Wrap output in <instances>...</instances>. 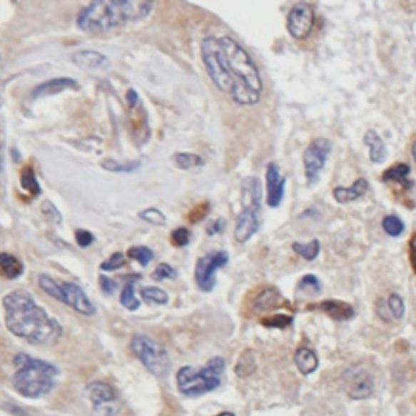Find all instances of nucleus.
I'll list each match as a JSON object with an SVG mask.
<instances>
[{
  "instance_id": "obj_17",
  "label": "nucleus",
  "mask_w": 416,
  "mask_h": 416,
  "mask_svg": "<svg viewBox=\"0 0 416 416\" xmlns=\"http://www.w3.org/2000/svg\"><path fill=\"white\" fill-rule=\"evenodd\" d=\"M367 191L369 183L365 178H360L351 184V187H335V189H333V198H335L338 203H350L365 197Z\"/></svg>"
},
{
  "instance_id": "obj_14",
  "label": "nucleus",
  "mask_w": 416,
  "mask_h": 416,
  "mask_svg": "<svg viewBox=\"0 0 416 416\" xmlns=\"http://www.w3.org/2000/svg\"><path fill=\"white\" fill-rule=\"evenodd\" d=\"M308 310H319V313L329 315L330 319L338 322H347L355 318V308L347 301L340 300H324L320 303L308 304Z\"/></svg>"
},
{
  "instance_id": "obj_38",
  "label": "nucleus",
  "mask_w": 416,
  "mask_h": 416,
  "mask_svg": "<svg viewBox=\"0 0 416 416\" xmlns=\"http://www.w3.org/2000/svg\"><path fill=\"white\" fill-rule=\"evenodd\" d=\"M151 277H153V280H156V281L171 280L176 277V270L171 265H169V263H160V265H158L153 270V275H151Z\"/></svg>"
},
{
  "instance_id": "obj_16",
  "label": "nucleus",
  "mask_w": 416,
  "mask_h": 416,
  "mask_svg": "<svg viewBox=\"0 0 416 416\" xmlns=\"http://www.w3.org/2000/svg\"><path fill=\"white\" fill-rule=\"evenodd\" d=\"M283 306H288V303L285 301L281 293L277 288H272V286L270 288L262 290L254 300V309L257 313H267V310H273Z\"/></svg>"
},
{
  "instance_id": "obj_27",
  "label": "nucleus",
  "mask_w": 416,
  "mask_h": 416,
  "mask_svg": "<svg viewBox=\"0 0 416 416\" xmlns=\"http://www.w3.org/2000/svg\"><path fill=\"white\" fill-rule=\"evenodd\" d=\"M21 187L25 189L26 192H29L33 197H36L41 189H39V184H38V179H36V174H34V169L31 166H26L23 168L21 171Z\"/></svg>"
},
{
  "instance_id": "obj_18",
  "label": "nucleus",
  "mask_w": 416,
  "mask_h": 416,
  "mask_svg": "<svg viewBox=\"0 0 416 416\" xmlns=\"http://www.w3.org/2000/svg\"><path fill=\"white\" fill-rule=\"evenodd\" d=\"M72 62L75 66L85 70H98L108 66V57L101 54L98 51H91V49H85V51H77L72 56Z\"/></svg>"
},
{
  "instance_id": "obj_13",
  "label": "nucleus",
  "mask_w": 416,
  "mask_h": 416,
  "mask_svg": "<svg viewBox=\"0 0 416 416\" xmlns=\"http://www.w3.org/2000/svg\"><path fill=\"white\" fill-rule=\"evenodd\" d=\"M267 181V205L270 208H277L283 202L286 178L281 174V169L277 163H270L265 171Z\"/></svg>"
},
{
  "instance_id": "obj_5",
  "label": "nucleus",
  "mask_w": 416,
  "mask_h": 416,
  "mask_svg": "<svg viewBox=\"0 0 416 416\" xmlns=\"http://www.w3.org/2000/svg\"><path fill=\"white\" fill-rule=\"evenodd\" d=\"M223 372H225V360L215 356L203 367H181L176 374V384L183 395L201 397L220 387Z\"/></svg>"
},
{
  "instance_id": "obj_41",
  "label": "nucleus",
  "mask_w": 416,
  "mask_h": 416,
  "mask_svg": "<svg viewBox=\"0 0 416 416\" xmlns=\"http://www.w3.org/2000/svg\"><path fill=\"white\" fill-rule=\"evenodd\" d=\"M408 259H410V265H412V270L416 275V231L412 234L408 241Z\"/></svg>"
},
{
  "instance_id": "obj_15",
  "label": "nucleus",
  "mask_w": 416,
  "mask_h": 416,
  "mask_svg": "<svg viewBox=\"0 0 416 416\" xmlns=\"http://www.w3.org/2000/svg\"><path fill=\"white\" fill-rule=\"evenodd\" d=\"M260 218L259 212L249 208H243V212L238 215L236 225H234V239L238 243H248L254 234L259 231Z\"/></svg>"
},
{
  "instance_id": "obj_37",
  "label": "nucleus",
  "mask_w": 416,
  "mask_h": 416,
  "mask_svg": "<svg viewBox=\"0 0 416 416\" xmlns=\"http://www.w3.org/2000/svg\"><path fill=\"white\" fill-rule=\"evenodd\" d=\"M124 263H126L124 254H121V252H116V254H113L109 257V259H106L101 263V270H104V272L119 270V268L124 267Z\"/></svg>"
},
{
  "instance_id": "obj_30",
  "label": "nucleus",
  "mask_w": 416,
  "mask_h": 416,
  "mask_svg": "<svg viewBox=\"0 0 416 416\" xmlns=\"http://www.w3.org/2000/svg\"><path fill=\"white\" fill-rule=\"evenodd\" d=\"M174 163L176 166L183 171H187V169H194L203 165V160L198 155L194 153H176L174 155Z\"/></svg>"
},
{
  "instance_id": "obj_19",
  "label": "nucleus",
  "mask_w": 416,
  "mask_h": 416,
  "mask_svg": "<svg viewBox=\"0 0 416 416\" xmlns=\"http://www.w3.org/2000/svg\"><path fill=\"white\" fill-rule=\"evenodd\" d=\"M77 90L78 83L72 78L67 77H61V78H51L49 81H44L39 86L34 88L33 91V98H43V96H49V95H56V93L66 91V90Z\"/></svg>"
},
{
  "instance_id": "obj_25",
  "label": "nucleus",
  "mask_w": 416,
  "mask_h": 416,
  "mask_svg": "<svg viewBox=\"0 0 416 416\" xmlns=\"http://www.w3.org/2000/svg\"><path fill=\"white\" fill-rule=\"evenodd\" d=\"M293 250L296 252L298 255L303 257L304 260L313 262L318 259V255L320 254V243L318 239H313L309 243H293Z\"/></svg>"
},
{
  "instance_id": "obj_24",
  "label": "nucleus",
  "mask_w": 416,
  "mask_h": 416,
  "mask_svg": "<svg viewBox=\"0 0 416 416\" xmlns=\"http://www.w3.org/2000/svg\"><path fill=\"white\" fill-rule=\"evenodd\" d=\"M23 270H25V267H23L21 260L11 254H7V252H0V272H2L4 277H7L9 280L20 278Z\"/></svg>"
},
{
  "instance_id": "obj_42",
  "label": "nucleus",
  "mask_w": 416,
  "mask_h": 416,
  "mask_svg": "<svg viewBox=\"0 0 416 416\" xmlns=\"http://www.w3.org/2000/svg\"><path fill=\"white\" fill-rule=\"evenodd\" d=\"M99 285H101V290L106 293V295H113V293L117 290L116 281L106 277V275H101V277H99Z\"/></svg>"
},
{
  "instance_id": "obj_43",
  "label": "nucleus",
  "mask_w": 416,
  "mask_h": 416,
  "mask_svg": "<svg viewBox=\"0 0 416 416\" xmlns=\"http://www.w3.org/2000/svg\"><path fill=\"white\" fill-rule=\"evenodd\" d=\"M223 225H225V223H223V220L212 221L208 225V228H207V233L210 234V236H213V234H218L223 230Z\"/></svg>"
},
{
  "instance_id": "obj_3",
  "label": "nucleus",
  "mask_w": 416,
  "mask_h": 416,
  "mask_svg": "<svg viewBox=\"0 0 416 416\" xmlns=\"http://www.w3.org/2000/svg\"><path fill=\"white\" fill-rule=\"evenodd\" d=\"M153 4L143 0H103L81 9L77 26L85 33H108L128 23L145 20Z\"/></svg>"
},
{
  "instance_id": "obj_46",
  "label": "nucleus",
  "mask_w": 416,
  "mask_h": 416,
  "mask_svg": "<svg viewBox=\"0 0 416 416\" xmlns=\"http://www.w3.org/2000/svg\"><path fill=\"white\" fill-rule=\"evenodd\" d=\"M215 416H236L234 413H231V412H221V413H218V415H215Z\"/></svg>"
},
{
  "instance_id": "obj_4",
  "label": "nucleus",
  "mask_w": 416,
  "mask_h": 416,
  "mask_svg": "<svg viewBox=\"0 0 416 416\" xmlns=\"http://www.w3.org/2000/svg\"><path fill=\"white\" fill-rule=\"evenodd\" d=\"M14 389L25 398H41L56 387L59 367L49 361L19 353L14 358Z\"/></svg>"
},
{
  "instance_id": "obj_20",
  "label": "nucleus",
  "mask_w": 416,
  "mask_h": 416,
  "mask_svg": "<svg viewBox=\"0 0 416 416\" xmlns=\"http://www.w3.org/2000/svg\"><path fill=\"white\" fill-rule=\"evenodd\" d=\"M365 145L369 148V160L374 165H380V163L385 161L387 158V146H385L382 137L379 136L376 131H367L365 133Z\"/></svg>"
},
{
  "instance_id": "obj_21",
  "label": "nucleus",
  "mask_w": 416,
  "mask_h": 416,
  "mask_svg": "<svg viewBox=\"0 0 416 416\" xmlns=\"http://www.w3.org/2000/svg\"><path fill=\"white\" fill-rule=\"evenodd\" d=\"M262 189L257 178H248L243 183V207L260 212Z\"/></svg>"
},
{
  "instance_id": "obj_2",
  "label": "nucleus",
  "mask_w": 416,
  "mask_h": 416,
  "mask_svg": "<svg viewBox=\"0 0 416 416\" xmlns=\"http://www.w3.org/2000/svg\"><path fill=\"white\" fill-rule=\"evenodd\" d=\"M5 325L15 337L29 345H46L62 335L57 319L41 308L25 290H15L4 298Z\"/></svg>"
},
{
  "instance_id": "obj_29",
  "label": "nucleus",
  "mask_w": 416,
  "mask_h": 416,
  "mask_svg": "<svg viewBox=\"0 0 416 416\" xmlns=\"http://www.w3.org/2000/svg\"><path fill=\"white\" fill-rule=\"evenodd\" d=\"M298 291L306 293L309 296H318L322 291V283L315 275H304L298 283Z\"/></svg>"
},
{
  "instance_id": "obj_9",
  "label": "nucleus",
  "mask_w": 416,
  "mask_h": 416,
  "mask_svg": "<svg viewBox=\"0 0 416 416\" xmlns=\"http://www.w3.org/2000/svg\"><path fill=\"white\" fill-rule=\"evenodd\" d=\"M332 151V142L327 138H315L308 145V148L303 153V163H304V176H306L308 184H315L320 178L322 171L329 155Z\"/></svg>"
},
{
  "instance_id": "obj_11",
  "label": "nucleus",
  "mask_w": 416,
  "mask_h": 416,
  "mask_svg": "<svg viewBox=\"0 0 416 416\" xmlns=\"http://www.w3.org/2000/svg\"><path fill=\"white\" fill-rule=\"evenodd\" d=\"M345 392L351 400H365L374 394V377L361 365L351 366L342 374Z\"/></svg>"
},
{
  "instance_id": "obj_33",
  "label": "nucleus",
  "mask_w": 416,
  "mask_h": 416,
  "mask_svg": "<svg viewBox=\"0 0 416 416\" xmlns=\"http://www.w3.org/2000/svg\"><path fill=\"white\" fill-rule=\"evenodd\" d=\"M133 290H136V286H133L132 281H128L121 293V304L128 310H137L140 308V301L137 300Z\"/></svg>"
},
{
  "instance_id": "obj_26",
  "label": "nucleus",
  "mask_w": 416,
  "mask_h": 416,
  "mask_svg": "<svg viewBox=\"0 0 416 416\" xmlns=\"http://www.w3.org/2000/svg\"><path fill=\"white\" fill-rule=\"evenodd\" d=\"M255 356L250 350H245L244 353L239 356L238 365H236V374L239 377H249L252 372L255 371Z\"/></svg>"
},
{
  "instance_id": "obj_22",
  "label": "nucleus",
  "mask_w": 416,
  "mask_h": 416,
  "mask_svg": "<svg viewBox=\"0 0 416 416\" xmlns=\"http://www.w3.org/2000/svg\"><path fill=\"white\" fill-rule=\"evenodd\" d=\"M410 173H412V169H410L407 163H397V165L385 169L382 176H380V179H382V183L385 184L395 183V184H400L402 187H405V189H412L413 183L408 179Z\"/></svg>"
},
{
  "instance_id": "obj_34",
  "label": "nucleus",
  "mask_w": 416,
  "mask_h": 416,
  "mask_svg": "<svg viewBox=\"0 0 416 416\" xmlns=\"http://www.w3.org/2000/svg\"><path fill=\"white\" fill-rule=\"evenodd\" d=\"M127 255L131 257V259L137 260L142 267H146L151 260H153V252L148 248H145V245H133V248L128 249Z\"/></svg>"
},
{
  "instance_id": "obj_45",
  "label": "nucleus",
  "mask_w": 416,
  "mask_h": 416,
  "mask_svg": "<svg viewBox=\"0 0 416 416\" xmlns=\"http://www.w3.org/2000/svg\"><path fill=\"white\" fill-rule=\"evenodd\" d=\"M2 163H4V155H2V145H0V173H2Z\"/></svg>"
},
{
  "instance_id": "obj_35",
  "label": "nucleus",
  "mask_w": 416,
  "mask_h": 416,
  "mask_svg": "<svg viewBox=\"0 0 416 416\" xmlns=\"http://www.w3.org/2000/svg\"><path fill=\"white\" fill-rule=\"evenodd\" d=\"M387 306H389L392 319H395V320L403 319V315H405V303H403L400 295L392 293V295L387 298Z\"/></svg>"
},
{
  "instance_id": "obj_39",
  "label": "nucleus",
  "mask_w": 416,
  "mask_h": 416,
  "mask_svg": "<svg viewBox=\"0 0 416 416\" xmlns=\"http://www.w3.org/2000/svg\"><path fill=\"white\" fill-rule=\"evenodd\" d=\"M171 241L174 245H178V248H184V245H187L191 241L189 230H186V228H178V230H174L171 233Z\"/></svg>"
},
{
  "instance_id": "obj_7",
  "label": "nucleus",
  "mask_w": 416,
  "mask_h": 416,
  "mask_svg": "<svg viewBox=\"0 0 416 416\" xmlns=\"http://www.w3.org/2000/svg\"><path fill=\"white\" fill-rule=\"evenodd\" d=\"M131 350L136 358L142 362L143 367L155 377H166L171 369L168 351L156 340L150 338L143 333L133 335L131 342Z\"/></svg>"
},
{
  "instance_id": "obj_44",
  "label": "nucleus",
  "mask_w": 416,
  "mask_h": 416,
  "mask_svg": "<svg viewBox=\"0 0 416 416\" xmlns=\"http://www.w3.org/2000/svg\"><path fill=\"white\" fill-rule=\"evenodd\" d=\"M412 156H413V160L416 163V140H415L413 145H412Z\"/></svg>"
},
{
  "instance_id": "obj_12",
  "label": "nucleus",
  "mask_w": 416,
  "mask_h": 416,
  "mask_svg": "<svg viewBox=\"0 0 416 416\" xmlns=\"http://www.w3.org/2000/svg\"><path fill=\"white\" fill-rule=\"evenodd\" d=\"M286 28L296 41L306 39L314 28V9L306 2L295 4L288 14Z\"/></svg>"
},
{
  "instance_id": "obj_32",
  "label": "nucleus",
  "mask_w": 416,
  "mask_h": 416,
  "mask_svg": "<svg viewBox=\"0 0 416 416\" xmlns=\"http://www.w3.org/2000/svg\"><path fill=\"white\" fill-rule=\"evenodd\" d=\"M293 322H295V318H293V315L273 314V315H268V318H263L262 325L270 327V329H286V327H290Z\"/></svg>"
},
{
  "instance_id": "obj_6",
  "label": "nucleus",
  "mask_w": 416,
  "mask_h": 416,
  "mask_svg": "<svg viewBox=\"0 0 416 416\" xmlns=\"http://www.w3.org/2000/svg\"><path fill=\"white\" fill-rule=\"evenodd\" d=\"M39 288L43 290L46 295L54 298L56 301H61L66 306L77 310L81 315H95L96 309L95 304L90 301V298L86 296V293L80 288L77 283L72 281H61L49 277V275H39L38 278Z\"/></svg>"
},
{
  "instance_id": "obj_40",
  "label": "nucleus",
  "mask_w": 416,
  "mask_h": 416,
  "mask_svg": "<svg viewBox=\"0 0 416 416\" xmlns=\"http://www.w3.org/2000/svg\"><path fill=\"white\" fill-rule=\"evenodd\" d=\"M75 239H77V244L80 248H88V245H91L93 241H95V238H93V234L90 231H85V230H78L75 233Z\"/></svg>"
},
{
  "instance_id": "obj_1",
  "label": "nucleus",
  "mask_w": 416,
  "mask_h": 416,
  "mask_svg": "<svg viewBox=\"0 0 416 416\" xmlns=\"http://www.w3.org/2000/svg\"><path fill=\"white\" fill-rule=\"evenodd\" d=\"M201 54L208 77L223 95L239 106H254L260 101V72L241 44L230 36H208L202 41Z\"/></svg>"
},
{
  "instance_id": "obj_28",
  "label": "nucleus",
  "mask_w": 416,
  "mask_h": 416,
  "mask_svg": "<svg viewBox=\"0 0 416 416\" xmlns=\"http://www.w3.org/2000/svg\"><path fill=\"white\" fill-rule=\"evenodd\" d=\"M140 296H142V300L146 301L148 304H158V306H161V304H166L169 296L165 290L161 288H156V286H148V288H142L140 291Z\"/></svg>"
},
{
  "instance_id": "obj_31",
  "label": "nucleus",
  "mask_w": 416,
  "mask_h": 416,
  "mask_svg": "<svg viewBox=\"0 0 416 416\" xmlns=\"http://www.w3.org/2000/svg\"><path fill=\"white\" fill-rule=\"evenodd\" d=\"M382 230L389 236L398 238L403 233V230H405V225H403V221L397 215H387L382 220Z\"/></svg>"
},
{
  "instance_id": "obj_8",
  "label": "nucleus",
  "mask_w": 416,
  "mask_h": 416,
  "mask_svg": "<svg viewBox=\"0 0 416 416\" xmlns=\"http://www.w3.org/2000/svg\"><path fill=\"white\" fill-rule=\"evenodd\" d=\"M85 394L95 413L101 416H116L121 412L119 394L111 384L103 382V380H95V382L86 385Z\"/></svg>"
},
{
  "instance_id": "obj_36",
  "label": "nucleus",
  "mask_w": 416,
  "mask_h": 416,
  "mask_svg": "<svg viewBox=\"0 0 416 416\" xmlns=\"http://www.w3.org/2000/svg\"><path fill=\"white\" fill-rule=\"evenodd\" d=\"M140 218H143L145 221L151 223V225L156 226H165L166 225V216L163 215L158 208H146L140 213Z\"/></svg>"
},
{
  "instance_id": "obj_10",
  "label": "nucleus",
  "mask_w": 416,
  "mask_h": 416,
  "mask_svg": "<svg viewBox=\"0 0 416 416\" xmlns=\"http://www.w3.org/2000/svg\"><path fill=\"white\" fill-rule=\"evenodd\" d=\"M230 260L225 250H213L201 257L196 265V283L202 291H212L216 283V272Z\"/></svg>"
},
{
  "instance_id": "obj_23",
  "label": "nucleus",
  "mask_w": 416,
  "mask_h": 416,
  "mask_svg": "<svg viewBox=\"0 0 416 416\" xmlns=\"http://www.w3.org/2000/svg\"><path fill=\"white\" fill-rule=\"evenodd\" d=\"M295 365L300 369L303 376H309V374H313L319 367V358L310 348L301 347L295 353Z\"/></svg>"
}]
</instances>
